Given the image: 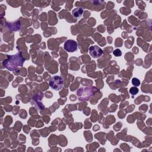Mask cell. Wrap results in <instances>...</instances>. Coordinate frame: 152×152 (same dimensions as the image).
Here are the masks:
<instances>
[{
    "label": "cell",
    "mask_w": 152,
    "mask_h": 152,
    "mask_svg": "<svg viewBox=\"0 0 152 152\" xmlns=\"http://www.w3.org/2000/svg\"><path fill=\"white\" fill-rule=\"evenodd\" d=\"M25 59L22 56L21 52L12 55H8V58L5 59L2 64L3 66L10 71H15L20 67L23 66Z\"/></svg>",
    "instance_id": "obj_1"
},
{
    "label": "cell",
    "mask_w": 152,
    "mask_h": 152,
    "mask_svg": "<svg viewBox=\"0 0 152 152\" xmlns=\"http://www.w3.org/2000/svg\"><path fill=\"white\" fill-rule=\"evenodd\" d=\"M94 87L80 88L77 92L78 99L80 100H88L94 94Z\"/></svg>",
    "instance_id": "obj_2"
},
{
    "label": "cell",
    "mask_w": 152,
    "mask_h": 152,
    "mask_svg": "<svg viewBox=\"0 0 152 152\" xmlns=\"http://www.w3.org/2000/svg\"><path fill=\"white\" fill-rule=\"evenodd\" d=\"M50 87L54 90L58 91L61 90L64 86V80L60 76L55 75L52 77L49 82Z\"/></svg>",
    "instance_id": "obj_3"
},
{
    "label": "cell",
    "mask_w": 152,
    "mask_h": 152,
    "mask_svg": "<svg viewBox=\"0 0 152 152\" xmlns=\"http://www.w3.org/2000/svg\"><path fill=\"white\" fill-rule=\"evenodd\" d=\"M77 48L78 43L77 42L71 39H69L65 41L64 45V49L68 52H74L76 51Z\"/></svg>",
    "instance_id": "obj_4"
},
{
    "label": "cell",
    "mask_w": 152,
    "mask_h": 152,
    "mask_svg": "<svg viewBox=\"0 0 152 152\" xmlns=\"http://www.w3.org/2000/svg\"><path fill=\"white\" fill-rule=\"evenodd\" d=\"M89 53L94 58H100L103 54V50L97 45L91 46L89 48Z\"/></svg>",
    "instance_id": "obj_5"
},
{
    "label": "cell",
    "mask_w": 152,
    "mask_h": 152,
    "mask_svg": "<svg viewBox=\"0 0 152 152\" xmlns=\"http://www.w3.org/2000/svg\"><path fill=\"white\" fill-rule=\"evenodd\" d=\"M83 13V10L81 8H76L72 11V14L75 18L80 17Z\"/></svg>",
    "instance_id": "obj_6"
},
{
    "label": "cell",
    "mask_w": 152,
    "mask_h": 152,
    "mask_svg": "<svg viewBox=\"0 0 152 152\" xmlns=\"http://www.w3.org/2000/svg\"><path fill=\"white\" fill-rule=\"evenodd\" d=\"M138 92V89L137 87H132L129 89V93L132 95H136Z\"/></svg>",
    "instance_id": "obj_7"
},
{
    "label": "cell",
    "mask_w": 152,
    "mask_h": 152,
    "mask_svg": "<svg viewBox=\"0 0 152 152\" xmlns=\"http://www.w3.org/2000/svg\"><path fill=\"white\" fill-rule=\"evenodd\" d=\"M132 84L135 87H137L140 84V81L137 78H133L132 80Z\"/></svg>",
    "instance_id": "obj_8"
},
{
    "label": "cell",
    "mask_w": 152,
    "mask_h": 152,
    "mask_svg": "<svg viewBox=\"0 0 152 152\" xmlns=\"http://www.w3.org/2000/svg\"><path fill=\"white\" fill-rule=\"evenodd\" d=\"M113 55H114L115 56H121V55H122V52H121V50L120 49H117L113 51Z\"/></svg>",
    "instance_id": "obj_9"
}]
</instances>
